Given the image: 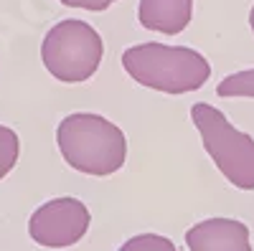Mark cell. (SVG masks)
Segmentation results:
<instances>
[{
  "label": "cell",
  "mask_w": 254,
  "mask_h": 251,
  "mask_svg": "<svg viewBox=\"0 0 254 251\" xmlns=\"http://www.w3.org/2000/svg\"><path fill=\"white\" fill-rule=\"evenodd\" d=\"M59 152L71 170L89 178H110L127 162V135L107 117L71 112L56 127Z\"/></svg>",
  "instance_id": "obj_1"
},
{
  "label": "cell",
  "mask_w": 254,
  "mask_h": 251,
  "mask_svg": "<svg viewBox=\"0 0 254 251\" xmlns=\"http://www.w3.org/2000/svg\"><path fill=\"white\" fill-rule=\"evenodd\" d=\"M122 69L140 87L160 94L183 97L198 92L211 79V64L190 46L147 41L122 51Z\"/></svg>",
  "instance_id": "obj_2"
},
{
  "label": "cell",
  "mask_w": 254,
  "mask_h": 251,
  "mask_svg": "<svg viewBox=\"0 0 254 251\" xmlns=\"http://www.w3.org/2000/svg\"><path fill=\"white\" fill-rule=\"evenodd\" d=\"M190 122L201 135V145L216 170L237 191H254V137L234 127L214 104L198 101L190 107Z\"/></svg>",
  "instance_id": "obj_3"
},
{
  "label": "cell",
  "mask_w": 254,
  "mask_h": 251,
  "mask_svg": "<svg viewBox=\"0 0 254 251\" xmlns=\"http://www.w3.org/2000/svg\"><path fill=\"white\" fill-rule=\"evenodd\" d=\"M104 58V41L99 31L79 18H66L51 26L41 41V61L61 84L89 81Z\"/></svg>",
  "instance_id": "obj_4"
},
{
  "label": "cell",
  "mask_w": 254,
  "mask_h": 251,
  "mask_svg": "<svg viewBox=\"0 0 254 251\" xmlns=\"http://www.w3.org/2000/svg\"><path fill=\"white\" fill-rule=\"evenodd\" d=\"M92 226V213L79 198L61 196L41 203L28 218V236L46 249H66L79 244Z\"/></svg>",
  "instance_id": "obj_5"
},
{
  "label": "cell",
  "mask_w": 254,
  "mask_h": 251,
  "mask_svg": "<svg viewBox=\"0 0 254 251\" xmlns=\"http://www.w3.org/2000/svg\"><path fill=\"white\" fill-rule=\"evenodd\" d=\"M188 251H254L249 226L237 218H203L186 231Z\"/></svg>",
  "instance_id": "obj_6"
},
{
  "label": "cell",
  "mask_w": 254,
  "mask_h": 251,
  "mask_svg": "<svg viewBox=\"0 0 254 251\" xmlns=\"http://www.w3.org/2000/svg\"><path fill=\"white\" fill-rule=\"evenodd\" d=\"M137 20L145 31L181 36L193 20V0H140Z\"/></svg>",
  "instance_id": "obj_7"
},
{
  "label": "cell",
  "mask_w": 254,
  "mask_h": 251,
  "mask_svg": "<svg viewBox=\"0 0 254 251\" xmlns=\"http://www.w3.org/2000/svg\"><path fill=\"white\" fill-rule=\"evenodd\" d=\"M216 94L224 99H254V69L234 71L216 84Z\"/></svg>",
  "instance_id": "obj_8"
},
{
  "label": "cell",
  "mask_w": 254,
  "mask_h": 251,
  "mask_svg": "<svg viewBox=\"0 0 254 251\" xmlns=\"http://www.w3.org/2000/svg\"><path fill=\"white\" fill-rule=\"evenodd\" d=\"M20 157V140H18V132L0 124V180H3Z\"/></svg>",
  "instance_id": "obj_9"
},
{
  "label": "cell",
  "mask_w": 254,
  "mask_h": 251,
  "mask_svg": "<svg viewBox=\"0 0 254 251\" xmlns=\"http://www.w3.org/2000/svg\"><path fill=\"white\" fill-rule=\"evenodd\" d=\"M117 251H178L176 244L160 234H137L130 236Z\"/></svg>",
  "instance_id": "obj_10"
},
{
  "label": "cell",
  "mask_w": 254,
  "mask_h": 251,
  "mask_svg": "<svg viewBox=\"0 0 254 251\" xmlns=\"http://www.w3.org/2000/svg\"><path fill=\"white\" fill-rule=\"evenodd\" d=\"M66 8H79V10H89V13H104L107 8H112L117 0H59Z\"/></svg>",
  "instance_id": "obj_11"
},
{
  "label": "cell",
  "mask_w": 254,
  "mask_h": 251,
  "mask_svg": "<svg viewBox=\"0 0 254 251\" xmlns=\"http://www.w3.org/2000/svg\"><path fill=\"white\" fill-rule=\"evenodd\" d=\"M249 28H252V33H254V5L249 8Z\"/></svg>",
  "instance_id": "obj_12"
}]
</instances>
